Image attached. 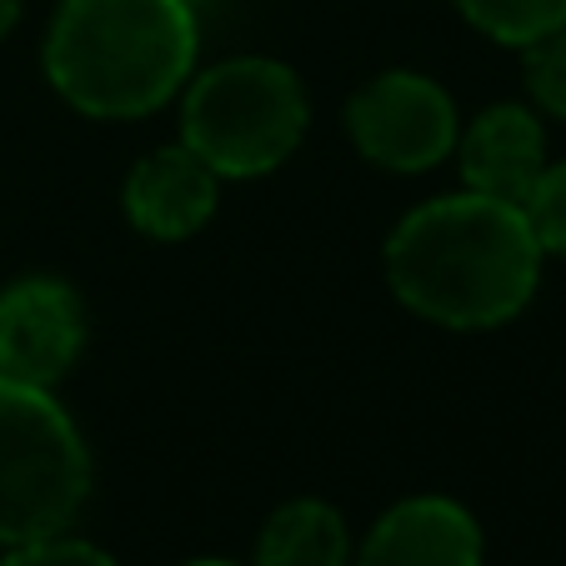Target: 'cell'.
<instances>
[{"mask_svg":"<svg viewBox=\"0 0 566 566\" xmlns=\"http://www.w3.org/2000/svg\"><path fill=\"white\" fill-rule=\"evenodd\" d=\"M216 181L221 176L196 156L191 146H160L126 176V216L150 241H186L216 211Z\"/></svg>","mask_w":566,"mask_h":566,"instance_id":"ba28073f","label":"cell"},{"mask_svg":"<svg viewBox=\"0 0 566 566\" xmlns=\"http://www.w3.org/2000/svg\"><path fill=\"white\" fill-rule=\"evenodd\" d=\"M526 55V91H532V101L546 111V116L566 120V25H556V31H546L542 41L522 45Z\"/></svg>","mask_w":566,"mask_h":566,"instance_id":"7c38bea8","label":"cell"},{"mask_svg":"<svg viewBox=\"0 0 566 566\" xmlns=\"http://www.w3.org/2000/svg\"><path fill=\"white\" fill-rule=\"evenodd\" d=\"M311 126V101L296 71L271 55H231L196 75L181 111V146L216 176L247 181L286 166Z\"/></svg>","mask_w":566,"mask_h":566,"instance_id":"3957f363","label":"cell"},{"mask_svg":"<svg viewBox=\"0 0 566 566\" xmlns=\"http://www.w3.org/2000/svg\"><path fill=\"white\" fill-rule=\"evenodd\" d=\"M191 0H65L45 31L51 86L96 120L160 111L196 65Z\"/></svg>","mask_w":566,"mask_h":566,"instance_id":"7a4b0ae2","label":"cell"},{"mask_svg":"<svg viewBox=\"0 0 566 566\" xmlns=\"http://www.w3.org/2000/svg\"><path fill=\"white\" fill-rule=\"evenodd\" d=\"M522 211L532 221L536 241H542V256H566V160L546 166Z\"/></svg>","mask_w":566,"mask_h":566,"instance_id":"4fadbf2b","label":"cell"},{"mask_svg":"<svg viewBox=\"0 0 566 566\" xmlns=\"http://www.w3.org/2000/svg\"><path fill=\"white\" fill-rule=\"evenodd\" d=\"M457 11L496 45H532L566 25V0H457Z\"/></svg>","mask_w":566,"mask_h":566,"instance_id":"8fae6325","label":"cell"},{"mask_svg":"<svg viewBox=\"0 0 566 566\" xmlns=\"http://www.w3.org/2000/svg\"><path fill=\"white\" fill-rule=\"evenodd\" d=\"M186 566H235V562H186Z\"/></svg>","mask_w":566,"mask_h":566,"instance_id":"2e32d148","label":"cell"},{"mask_svg":"<svg viewBox=\"0 0 566 566\" xmlns=\"http://www.w3.org/2000/svg\"><path fill=\"white\" fill-rule=\"evenodd\" d=\"M91 496V457L51 386L0 376V546L61 536Z\"/></svg>","mask_w":566,"mask_h":566,"instance_id":"277c9868","label":"cell"},{"mask_svg":"<svg viewBox=\"0 0 566 566\" xmlns=\"http://www.w3.org/2000/svg\"><path fill=\"white\" fill-rule=\"evenodd\" d=\"M0 566H120L111 552L91 542H75V536H45V542H25V546H11Z\"/></svg>","mask_w":566,"mask_h":566,"instance_id":"5bb4252c","label":"cell"},{"mask_svg":"<svg viewBox=\"0 0 566 566\" xmlns=\"http://www.w3.org/2000/svg\"><path fill=\"white\" fill-rule=\"evenodd\" d=\"M346 136L371 166L396 176L431 171L457 150V106L451 96L417 71H386L361 86L346 106Z\"/></svg>","mask_w":566,"mask_h":566,"instance_id":"5b68a950","label":"cell"},{"mask_svg":"<svg viewBox=\"0 0 566 566\" xmlns=\"http://www.w3.org/2000/svg\"><path fill=\"white\" fill-rule=\"evenodd\" d=\"M542 241L522 206L481 191L417 206L386 241L396 301L451 332H492L532 301Z\"/></svg>","mask_w":566,"mask_h":566,"instance_id":"6da1fadb","label":"cell"},{"mask_svg":"<svg viewBox=\"0 0 566 566\" xmlns=\"http://www.w3.org/2000/svg\"><path fill=\"white\" fill-rule=\"evenodd\" d=\"M356 566H481V526L451 496H407L366 532Z\"/></svg>","mask_w":566,"mask_h":566,"instance_id":"52a82bcc","label":"cell"},{"mask_svg":"<svg viewBox=\"0 0 566 566\" xmlns=\"http://www.w3.org/2000/svg\"><path fill=\"white\" fill-rule=\"evenodd\" d=\"M86 346V311L65 281L31 276L0 296V376L55 386Z\"/></svg>","mask_w":566,"mask_h":566,"instance_id":"8992f818","label":"cell"},{"mask_svg":"<svg viewBox=\"0 0 566 566\" xmlns=\"http://www.w3.org/2000/svg\"><path fill=\"white\" fill-rule=\"evenodd\" d=\"M457 150H461L467 191L496 196V201H512V206H526V196L536 191V181L546 171L542 120L526 106H512V101L481 111L457 136Z\"/></svg>","mask_w":566,"mask_h":566,"instance_id":"9c48e42d","label":"cell"},{"mask_svg":"<svg viewBox=\"0 0 566 566\" xmlns=\"http://www.w3.org/2000/svg\"><path fill=\"white\" fill-rule=\"evenodd\" d=\"M15 21H21V0H0V35L11 31Z\"/></svg>","mask_w":566,"mask_h":566,"instance_id":"9a60e30c","label":"cell"},{"mask_svg":"<svg viewBox=\"0 0 566 566\" xmlns=\"http://www.w3.org/2000/svg\"><path fill=\"white\" fill-rule=\"evenodd\" d=\"M256 566H352V536L342 512L316 496L286 502L261 526Z\"/></svg>","mask_w":566,"mask_h":566,"instance_id":"30bf717a","label":"cell"}]
</instances>
